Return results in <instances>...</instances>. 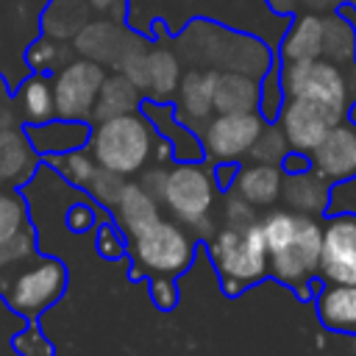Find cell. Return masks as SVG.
Segmentation results:
<instances>
[{"label": "cell", "instance_id": "cell-32", "mask_svg": "<svg viewBox=\"0 0 356 356\" xmlns=\"http://www.w3.org/2000/svg\"><path fill=\"white\" fill-rule=\"evenodd\" d=\"M31 259H36V231H33V225H28L11 242L0 245V278L11 270H19Z\"/></svg>", "mask_w": 356, "mask_h": 356}, {"label": "cell", "instance_id": "cell-4", "mask_svg": "<svg viewBox=\"0 0 356 356\" xmlns=\"http://www.w3.org/2000/svg\"><path fill=\"white\" fill-rule=\"evenodd\" d=\"M222 189L214 181V170L203 161H170L159 189L161 209L167 217L186 225L197 239L214 231V209Z\"/></svg>", "mask_w": 356, "mask_h": 356}, {"label": "cell", "instance_id": "cell-15", "mask_svg": "<svg viewBox=\"0 0 356 356\" xmlns=\"http://www.w3.org/2000/svg\"><path fill=\"white\" fill-rule=\"evenodd\" d=\"M42 156L33 150L28 131L19 125H0V186H22L39 167Z\"/></svg>", "mask_w": 356, "mask_h": 356}, {"label": "cell", "instance_id": "cell-37", "mask_svg": "<svg viewBox=\"0 0 356 356\" xmlns=\"http://www.w3.org/2000/svg\"><path fill=\"white\" fill-rule=\"evenodd\" d=\"M147 289H150V300L156 303V309L161 312H172L178 306V281L175 275H150L147 278Z\"/></svg>", "mask_w": 356, "mask_h": 356}, {"label": "cell", "instance_id": "cell-41", "mask_svg": "<svg viewBox=\"0 0 356 356\" xmlns=\"http://www.w3.org/2000/svg\"><path fill=\"white\" fill-rule=\"evenodd\" d=\"M111 3H114V0H95V6H103V8H106V6H111Z\"/></svg>", "mask_w": 356, "mask_h": 356}, {"label": "cell", "instance_id": "cell-11", "mask_svg": "<svg viewBox=\"0 0 356 356\" xmlns=\"http://www.w3.org/2000/svg\"><path fill=\"white\" fill-rule=\"evenodd\" d=\"M339 122H345V120L337 111H331L314 100H306V97H286L281 106V114H278V125H281L289 147L298 153H306V156Z\"/></svg>", "mask_w": 356, "mask_h": 356}, {"label": "cell", "instance_id": "cell-10", "mask_svg": "<svg viewBox=\"0 0 356 356\" xmlns=\"http://www.w3.org/2000/svg\"><path fill=\"white\" fill-rule=\"evenodd\" d=\"M320 281L356 284V214L337 211L323 222Z\"/></svg>", "mask_w": 356, "mask_h": 356}, {"label": "cell", "instance_id": "cell-31", "mask_svg": "<svg viewBox=\"0 0 356 356\" xmlns=\"http://www.w3.org/2000/svg\"><path fill=\"white\" fill-rule=\"evenodd\" d=\"M284 100H286V92H284V83H281V58H273L270 70L259 81V114L267 122L278 120Z\"/></svg>", "mask_w": 356, "mask_h": 356}, {"label": "cell", "instance_id": "cell-25", "mask_svg": "<svg viewBox=\"0 0 356 356\" xmlns=\"http://www.w3.org/2000/svg\"><path fill=\"white\" fill-rule=\"evenodd\" d=\"M17 108L25 125H39L56 117V95L50 72H31L17 89Z\"/></svg>", "mask_w": 356, "mask_h": 356}, {"label": "cell", "instance_id": "cell-12", "mask_svg": "<svg viewBox=\"0 0 356 356\" xmlns=\"http://www.w3.org/2000/svg\"><path fill=\"white\" fill-rule=\"evenodd\" d=\"M122 72L139 86L145 100H170L181 83V61L172 50H139L134 53Z\"/></svg>", "mask_w": 356, "mask_h": 356}, {"label": "cell", "instance_id": "cell-42", "mask_svg": "<svg viewBox=\"0 0 356 356\" xmlns=\"http://www.w3.org/2000/svg\"><path fill=\"white\" fill-rule=\"evenodd\" d=\"M353 103H356V100H353Z\"/></svg>", "mask_w": 356, "mask_h": 356}, {"label": "cell", "instance_id": "cell-9", "mask_svg": "<svg viewBox=\"0 0 356 356\" xmlns=\"http://www.w3.org/2000/svg\"><path fill=\"white\" fill-rule=\"evenodd\" d=\"M264 117L259 111H231L211 114L206 125L197 131L206 161H245L256 136L264 128Z\"/></svg>", "mask_w": 356, "mask_h": 356}, {"label": "cell", "instance_id": "cell-6", "mask_svg": "<svg viewBox=\"0 0 356 356\" xmlns=\"http://www.w3.org/2000/svg\"><path fill=\"white\" fill-rule=\"evenodd\" d=\"M67 278L70 273L61 259L42 256L14 270L8 281H0V292L11 312L25 317L28 323H36L42 312L61 300V295L67 292Z\"/></svg>", "mask_w": 356, "mask_h": 356}, {"label": "cell", "instance_id": "cell-30", "mask_svg": "<svg viewBox=\"0 0 356 356\" xmlns=\"http://www.w3.org/2000/svg\"><path fill=\"white\" fill-rule=\"evenodd\" d=\"M31 225L28 220V206L17 189H3L0 192V245L11 242L17 234H22Z\"/></svg>", "mask_w": 356, "mask_h": 356}, {"label": "cell", "instance_id": "cell-28", "mask_svg": "<svg viewBox=\"0 0 356 356\" xmlns=\"http://www.w3.org/2000/svg\"><path fill=\"white\" fill-rule=\"evenodd\" d=\"M289 150L292 147H289V142H286L278 120H273V122H264V128L256 136V142H253V147H250V153H248L245 161H259V164H275V167H281L284 159L289 156Z\"/></svg>", "mask_w": 356, "mask_h": 356}, {"label": "cell", "instance_id": "cell-21", "mask_svg": "<svg viewBox=\"0 0 356 356\" xmlns=\"http://www.w3.org/2000/svg\"><path fill=\"white\" fill-rule=\"evenodd\" d=\"M331 197H334L331 184L323 175H317L314 170L284 172L281 203L286 209H295V211L320 217V214H328L331 211Z\"/></svg>", "mask_w": 356, "mask_h": 356}, {"label": "cell", "instance_id": "cell-33", "mask_svg": "<svg viewBox=\"0 0 356 356\" xmlns=\"http://www.w3.org/2000/svg\"><path fill=\"white\" fill-rule=\"evenodd\" d=\"M95 250L106 261H120L128 256V236L111 217H103L95 225Z\"/></svg>", "mask_w": 356, "mask_h": 356}, {"label": "cell", "instance_id": "cell-22", "mask_svg": "<svg viewBox=\"0 0 356 356\" xmlns=\"http://www.w3.org/2000/svg\"><path fill=\"white\" fill-rule=\"evenodd\" d=\"M314 312L323 328L334 334H356V284H320Z\"/></svg>", "mask_w": 356, "mask_h": 356}, {"label": "cell", "instance_id": "cell-8", "mask_svg": "<svg viewBox=\"0 0 356 356\" xmlns=\"http://www.w3.org/2000/svg\"><path fill=\"white\" fill-rule=\"evenodd\" d=\"M106 67L95 58H70L53 75V95H56V117L61 120H81L92 122V111L106 81Z\"/></svg>", "mask_w": 356, "mask_h": 356}, {"label": "cell", "instance_id": "cell-13", "mask_svg": "<svg viewBox=\"0 0 356 356\" xmlns=\"http://www.w3.org/2000/svg\"><path fill=\"white\" fill-rule=\"evenodd\" d=\"M312 170L328 184H345L356 178V122L345 120L334 125L325 139L309 153Z\"/></svg>", "mask_w": 356, "mask_h": 356}, {"label": "cell", "instance_id": "cell-38", "mask_svg": "<svg viewBox=\"0 0 356 356\" xmlns=\"http://www.w3.org/2000/svg\"><path fill=\"white\" fill-rule=\"evenodd\" d=\"M100 220H97V211L92 209V206H86V203H72L67 211H64V225H67V231H72V234H83V231H89V228H95Z\"/></svg>", "mask_w": 356, "mask_h": 356}, {"label": "cell", "instance_id": "cell-24", "mask_svg": "<svg viewBox=\"0 0 356 356\" xmlns=\"http://www.w3.org/2000/svg\"><path fill=\"white\" fill-rule=\"evenodd\" d=\"M142 100H145V95L139 92V86L122 70H117V72L106 75V81L100 86V95H97V103H95V111H92V122L139 111Z\"/></svg>", "mask_w": 356, "mask_h": 356}, {"label": "cell", "instance_id": "cell-34", "mask_svg": "<svg viewBox=\"0 0 356 356\" xmlns=\"http://www.w3.org/2000/svg\"><path fill=\"white\" fill-rule=\"evenodd\" d=\"M220 217L225 225H248V222H256L261 220L259 217V209H253L242 195H236L234 189H225L220 195Z\"/></svg>", "mask_w": 356, "mask_h": 356}, {"label": "cell", "instance_id": "cell-2", "mask_svg": "<svg viewBox=\"0 0 356 356\" xmlns=\"http://www.w3.org/2000/svg\"><path fill=\"white\" fill-rule=\"evenodd\" d=\"M89 153L100 167H108L125 178L139 175L150 164H170L172 147L159 136L153 122L142 111L108 117L92 122Z\"/></svg>", "mask_w": 356, "mask_h": 356}, {"label": "cell", "instance_id": "cell-7", "mask_svg": "<svg viewBox=\"0 0 356 356\" xmlns=\"http://www.w3.org/2000/svg\"><path fill=\"white\" fill-rule=\"evenodd\" d=\"M281 83L286 97H306L348 120L350 111V83L337 61L312 58V61H281Z\"/></svg>", "mask_w": 356, "mask_h": 356}, {"label": "cell", "instance_id": "cell-27", "mask_svg": "<svg viewBox=\"0 0 356 356\" xmlns=\"http://www.w3.org/2000/svg\"><path fill=\"white\" fill-rule=\"evenodd\" d=\"M323 56L331 61L356 58V28L348 17L334 14L325 17V33H323Z\"/></svg>", "mask_w": 356, "mask_h": 356}, {"label": "cell", "instance_id": "cell-29", "mask_svg": "<svg viewBox=\"0 0 356 356\" xmlns=\"http://www.w3.org/2000/svg\"><path fill=\"white\" fill-rule=\"evenodd\" d=\"M125 184H128V178L125 175H120V172H114V170H108V167H100L97 164V170H95V175L89 178V184H86V195L103 209V211H108L111 214V209L117 206V200H120V195H122V189H125Z\"/></svg>", "mask_w": 356, "mask_h": 356}, {"label": "cell", "instance_id": "cell-3", "mask_svg": "<svg viewBox=\"0 0 356 356\" xmlns=\"http://www.w3.org/2000/svg\"><path fill=\"white\" fill-rule=\"evenodd\" d=\"M209 261L217 273V281L228 298L242 295L253 284H261L270 275V259L264 245L261 220L248 225H217L206 239Z\"/></svg>", "mask_w": 356, "mask_h": 356}, {"label": "cell", "instance_id": "cell-18", "mask_svg": "<svg viewBox=\"0 0 356 356\" xmlns=\"http://www.w3.org/2000/svg\"><path fill=\"white\" fill-rule=\"evenodd\" d=\"M281 186H284V170L281 167L259 164V161H242L231 189L236 195H242L253 209L270 211L281 200Z\"/></svg>", "mask_w": 356, "mask_h": 356}, {"label": "cell", "instance_id": "cell-23", "mask_svg": "<svg viewBox=\"0 0 356 356\" xmlns=\"http://www.w3.org/2000/svg\"><path fill=\"white\" fill-rule=\"evenodd\" d=\"M323 33H325V17L317 14H298L289 25V31L281 39L278 58L286 61H312L323 58Z\"/></svg>", "mask_w": 356, "mask_h": 356}, {"label": "cell", "instance_id": "cell-39", "mask_svg": "<svg viewBox=\"0 0 356 356\" xmlns=\"http://www.w3.org/2000/svg\"><path fill=\"white\" fill-rule=\"evenodd\" d=\"M239 167H242V161H217V164H211V170H214V181H217V186H220L222 192L234 186V178H236Z\"/></svg>", "mask_w": 356, "mask_h": 356}, {"label": "cell", "instance_id": "cell-35", "mask_svg": "<svg viewBox=\"0 0 356 356\" xmlns=\"http://www.w3.org/2000/svg\"><path fill=\"white\" fill-rule=\"evenodd\" d=\"M11 348H14L19 356H53V345H50L47 337L42 334L39 323H28V325L11 339Z\"/></svg>", "mask_w": 356, "mask_h": 356}, {"label": "cell", "instance_id": "cell-14", "mask_svg": "<svg viewBox=\"0 0 356 356\" xmlns=\"http://www.w3.org/2000/svg\"><path fill=\"white\" fill-rule=\"evenodd\" d=\"M139 111L153 122L159 136L167 139V145L172 147V161H203L206 159L200 136L178 120L172 100H142Z\"/></svg>", "mask_w": 356, "mask_h": 356}, {"label": "cell", "instance_id": "cell-1", "mask_svg": "<svg viewBox=\"0 0 356 356\" xmlns=\"http://www.w3.org/2000/svg\"><path fill=\"white\" fill-rule=\"evenodd\" d=\"M270 278L289 286L300 300H312L320 281L323 222L295 209H270L261 217Z\"/></svg>", "mask_w": 356, "mask_h": 356}, {"label": "cell", "instance_id": "cell-36", "mask_svg": "<svg viewBox=\"0 0 356 356\" xmlns=\"http://www.w3.org/2000/svg\"><path fill=\"white\" fill-rule=\"evenodd\" d=\"M25 58H28V64H31L33 72H53V70L64 61L61 47H58L56 42H50V39H42V42L31 44Z\"/></svg>", "mask_w": 356, "mask_h": 356}, {"label": "cell", "instance_id": "cell-16", "mask_svg": "<svg viewBox=\"0 0 356 356\" xmlns=\"http://www.w3.org/2000/svg\"><path fill=\"white\" fill-rule=\"evenodd\" d=\"M214 114L231 111H259V81L256 75L239 70H209Z\"/></svg>", "mask_w": 356, "mask_h": 356}, {"label": "cell", "instance_id": "cell-20", "mask_svg": "<svg viewBox=\"0 0 356 356\" xmlns=\"http://www.w3.org/2000/svg\"><path fill=\"white\" fill-rule=\"evenodd\" d=\"M25 131H28V139H31L33 150L42 159H47V156H56V153L86 147L89 136H92V122L53 117V120L39 122V125H25Z\"/></svg>", "mask_w": 356, "mask_h": 356}, {"label": "cell", "instance_id": "cell-40", "mask_svg": "<svg viewBox=\"0 0 356 356\" xmlns=\"http://www.w3.org/2000/svg\"><path fill=\"white\" fill-rule=\"evenodd\" d=\"M284 172H303V170H312V159L306 153H298V150H289V156L284 159L281 164Z\"/></svg>", "mask_w": 356, "mask_h": 356}, {"label": "cell", "instance_id": "cell-17", "mask_svg": "<svg viewBox=\"0 0 356 356\" xmlns=\"http://www.w3.org/2000/svg\"><path fill=\"white\" fill-rule=\"evenodd\" d=\"M108 217L125 231V236H136L139 231L159 222L164 217V209H161V200L150 189H145L136 178V181L125 184V189H122V195H120V200Z\"/></svg>", "mask_w": 356, "mask_h": 356}, {"label": "cell", "instance_id": "cell-19", "mask_svg": "<svg viewBox=\"0 0 356 356\" xmlns=\"http://www.w3.org/2000/svg\"><path fill=\"white\" fill-rule=\"evenodd\" d=\"M172 106H175L178 120L197 134L206 125V120L214 114L209 70H186L181 75V83H178Z\"/></svg>", "mask_w": 356, "mask_h": 356}, {"label": "cell", "instance_id": "cell-26", "mask_svg": "<svg viewBox=\"0 0 356 356\" xmlns=\"http://www.w3.org/2000/svg\"><path fill=\"white\" fill-rule=\"evenodd\" d=\"M53 172H58L70 186L75 189H86L89 178L95 175L97 170V161L95 156L89 153V147H78V150H67V153H56V156H47L42 159Z\"/></svg>", "mask_w": 356, "mask_h": 356}, {"label": "cell", "instance_id": "cell-5", "mask_svg": "<svg viewBox=\"0 0 356 356\" xmlns=\"http://www.w3.org/2000/svg\"><path fill=\"white\" fill-rule=\"evenodd\" d=\"M203 239H197L186 225L172 217H161L150 228L128 236L131 256V281H142L150 275H181L192 267L195 250Z\"/></svg>", "mask_w": 356, "mask_h": 356}]
</instances>
